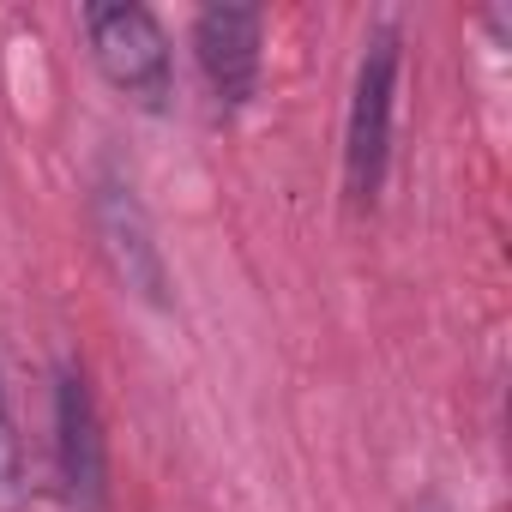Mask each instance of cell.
Listing matches in <instances>:
<instances>
[{"label": "cell", "instance_id": "obj_1", "mask_svg": "<svg viewBox=\"0 0 512 512\" xmlns=\"http://www.w3.org/2000/svg\"><path fill=\"white\" fill-rule=\"evenodd\" d=\"M85 37L103 67V79L139 103V109H169L175 97V55L151 7L139 0H91L85 7Z\"/></svg>", "mask_w": 512, "mask_h": 512}, {"label": "cell", "instance_id": "obj_2", "mask_svg": "<svg viewBox=\"0 0 512 512\" xmlns=\"http://www.w3.org/2000/svg\"><path fill=\"white\" fill-rule=\"evenodd\" d=\"M392 97H398V31L380 25L362 43L356 91H350V121H344V187H350L356 205L380 199L386 157H392Z\"/></svg>", "mask_w": 512, "mask_h": 512}, {"label": "cell", "instance_id": "obj_3", "mask_svg": "<svg viewBox=\"0 0 512 512\" xmlns=\"http://www.w3.org/2000/svg\"><path fill=\"white\" fill-rule=\"evenodd\" d=\"M91 223H97V241H103L109 272H115L139 302L163 308V302H169L163 247L151 241V217H145V205H139V193H133L127 175L103 169V175L91 181Z\"/></svg>", "mask_w": 512, "mask_h": 512}, {"label": "cell", "instance_id": "obj_4", "mask_svg": "<svg viewBox=\"0 0 512 512\" xmlns=\"http://www.w3.org/2000/svg\"><path fill=\"white\" fill-rule=\"evenodd\" d=\"M55 470L73 512H103L109 500V446L97 422V398L73 362L55 368Z\"/></svg>", "mask_w": 512, "mask_h": 512}, {"label": "cell", "instance_id": "obj_5", "mask_svg": "<svg viewBox=\"0 0 512 512\" xmlns=\"http://www.w3.org/2000/svg\"><path fill=\"white\" fill-rule=\"evenodd\" d=\"M260 37H266L260 7H223V0H211L193 19V55H199V73L223 109H241L253 97V85H260Z\"/></svg>", "mask_w": 512, "mask_h": 512}, {"label": "cell", "instance_id": "obj_6", "mask_svg": "<svg viewBox=\"0 0 512 512\" xmlns=\"http://www.w3.org/2000/svg\"><path fill=\"white\" fill-rule=\"evenodd\" d=\"M19 470H25V458H19V428H13V410H7V386H0V506L19 494Z\"/></svg>", "mask_w": 512, "mask_h": 512}, {"label": "cell", "instance_id": "obj_7", "mask_svg": "<svg viewBox=\"0 0 512 512\" xmlns=\"http://www.w3.org/2000/svg\"><path fill=\"white\" fill-rule=\"evenodd\" d=\"M416 512H446V506H434V500H428V506H416Z\"/></svg>", "mask_w": 512, "mask_h": 512}]
</instances>
